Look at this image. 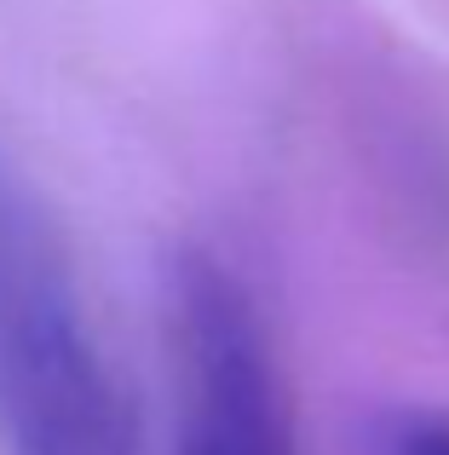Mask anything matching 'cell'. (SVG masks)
<instances>
[{
    "label": "cell",
    "instance_id": "cell-1",
    "mask_svg": "<svg viewBox=\"0 0 449 455\" xmlns=\"http://www.w3.org/2000/svg\"><path fill=\"white\" fill-rule=\"evenodd\" d=\"M0 450L133 455V415L92 340L69 254L0 150Z\"/></svg>",
    "mask_w": 449,
    "mask_h": 455
},
{
    "label": "cell",
    "instance_id": "cell-2",
    "mask_svg": "<svg viewBox=\"0 0 449 455\" xmlns=\"http://www.w3.org/2000/svg\"><path fill=\"white\" fill-rule=\"evenodd\" d=\"M173 323V455H300L271 329L248 283L214 254H185Z\"/></svg>",
    "mask_w": 449,
    "mask_h": 455
},
{
    "label": "cell",
    "instance_id": "cell-3",
    "mask_svg": "<svg viewBox=\"0 0 449 455\" xmlns=\"http://www.w3.org/2000/svg\"><path fill=\"white\" fill-rule=\"evenodd\" d=\"M381 455H449V415H398Z\"/></svg>",
    "mask_w": 449,
    "mask_h": 455
}]
</instances>
